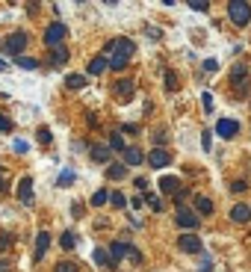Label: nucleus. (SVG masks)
Segmentation results:
<instances>
[{
  "instance_id": "obj_14",
  "label": "nucleus",
  "mask_w": 251,
  "mask_h": 272,
  "mask_svg": "<svg viewBox=\"0 0 251 272\" xmlns=\"http://www.w3.org/2000/svg\"><path fill=\"white\" fill-rule=\"evenodd\" d=\"M116 98L118 101H130L133 98V80H118L116 83Z\"/></svg>"
},
{
  "instance_id": "obj_28",
  "label": "nucleus",
  "mask_w": 251,
  "mask_h": 272,
  "mask_svg": "<svg viewBox=\"0 0 251 272\" xmlns=\"http://www.w3.org/2000/svg\"><path fill=\"white\" fill-rule=\"evenodd\" d=\"M110 202H112V207H127V198L122 190H116V192H110Z\"/></svg>"
},
{
  "instance_id": "obj_16",
  "label": "nucleus",
  "mask_w": 251,
  "mask_h": 272,
  "mask_svg": "<svg viewBox=\"0 0 251 272\" xmlns=\"http://www.w3.org/2000/svg\"><path fill=\"white\" fill-rule=\"evenodd\" d=\"M195 213H198V216H210V213H213V202H210L207 196H198V198H195Z\"/></svg>"
},
{
  "instance_id": "obj_31",
  "label": "nucleus",
  "mask_w": 251,
  "mask_h": 272,
  "mask_svg": "<svg viewBox=\"0 0 251 272\" xmlns=\"http://www.w3.org/2000/svg\"><path fill=\"white\" fill-rule=\"evenodd\" d=\"M38 142H42V145H50V142H54V134H50L48 128H38Z\"/></svg>"
},
{
  "instance_id": "obj_44",
  "label": "nucleus",
  "mask_w": 251,
  "mask_h": 272,
  "mask_svg": "<svg viewBox=\"0 0 251 272\" xmlns=\"http://www.w3.org/2000/svg\"><path fill=\"white\" fill-rule=\"evenodd\" d=\"M201 272H213V264H210V258H204V264H201Z\"/></svg>"
},
{
  "instance_id": "obj_34",
  "label": "nucleus",
  "mask_w": 251,
  "mask_h": 272,
  "mask_svg": "<svg viewBox=\"0 0 251 272\" xmlns=\"http://www.w3.org/2000/svg\"><path fill=\"white\" fill-rule=\"evenodd\" d=\"M201 104H204V112H213V95H210V92L201 95Z\"/></svg>"
},
{
  "instance_id": "obj_5",
  "label": "nucleus",
  "mask_w": 251,
  "mask_h": 272,
  "mask_svg": "<svg viewBox=\"0 0 251 272\" xmlns=\"http://www.w3.org/2000/svg\"><path fill=\"white\" fill-rule=\"evenodd\" d=\"M24 48H27V33H12L6 42H3V50H6V54H12L15 60L21 56V50H24Z\"/></svg>"
},
{
  "instance_id": "obj_45",
  "label": "nucleus",
  "mask_w": 251,
  "mask_h": 272,
  "mask_svg": "<svg viewBox=\"0 0 251 272\" xmlns=\"http://www.w3.org/2000/svg\"><path fill=\"white\" fill-rule=\"evenodd\" d=\"M6 190H9V184H6V180H0V192H6Z\"/></svg>"
},
{
  "instance_id": "obj_1",
  "label": "nucleus",
  "mask_w": 251,
  "mask_h": 272,
  "mask_svg": "<svg viewBox=\"0 0 251 272\" xmlns=\"http://www.w3.org/2000/svg\"><path fill=\"white\" fill-rule=\"evenodd\" d=\"M106 50H110V68H127L133 54H136V44L133 38H118V42H106Z\"/></svg>"
},
{
  "instance_id": "obj_4",
  "label": "nucleus",
  "mask_w": 251,
  "mask_h": 272,
  "mask_svg": "<svg viewBox=\"0 0 251 272\" xmlns=\"http://www.w3.org/2000/svg\"><path fill=\"white\" fill-rule=\"evenodd\" d=\"M174 222H178L180 228H186L189 234H192V231L198 228V213H195V210H189V207H184V204H180V207H178V213H174Z\"/></svg>"
},
{
  "instance_id": "obj_9",
  "label": "nucleus",
  "mask_w": 251,
  "mask_h": 272,
  "mask_svg": "<svg viewBox=\"0 0 251 272\" xmlns=\"http://www.w3.org/2000/svg\"><path fill=\"white\" fill-rule=\"evenodd\" d=\"M48 248H50V234H48V231H38V237H36V252H32V260L38 264V260L48 254Z\"/></svg>"
},
{
  "instance_id": "obj_39",
  "label": "nucleus",
  "mask_w": 251,
  "mask_h": 272,
  "mask_svg": "<svg viewBox=\"0 0 251 272\" xmlns=\"http://www.w3.org/2000/svg\"><path fill=\"white\" fill-rule=\"evenodd\" d=\"M133 184H136V190H142V192L148 190V178H142V174H139V178H133Z\"/></svg>"
},
{
  "instance_id": "obj_30",
  "label": "nucleus",
  "mask_w": 251,
  "mask_h": 272,
  "mask_svg": "<svg viewBox=\"0 0 251 272\" xmlns=\"http://www.w3.org/2000/svg\"><path fill=\"white\" fill-rule=\"evenodd\" d=\"M168 142V134L166 130H154V148H162Z\"/></svg>"
},
{
  "instance_id": "obj_29",
  "label": "nucleus",
  "mask_w": 251,
  "mask_h": 272,
  "mask_svg": "<svg viewBox=\"0 0 251 272\" xmlns=\"http://www.w3.org/2000/svg\"><path fill=\"white\" fill-rule=\"evenodd\" d=\"M60 242H62V248H65V252H68V248H74V246H77V237H74L71 231H65V234H62V240H60Z\"/></svg>"
},
{
  "instance_id": "obj_47",
  "label": "nucleus",
  "mask_w": 251,
  "mask_h": 272,
  "mask_svg": "<svg viewBox=\"0 0 251 272\" xmlns=\"http://www.w3.org/2000/svg\"><path fill=\"white\" fill-rule=\"evenodd\" d=\"M3 68H6V62H3V60H0V71H3Z\"/></svg>"
},
{
  "instance_id": "obj_12",
  "label": "nucleus",
  "mask_w": 251,
  "mask_h": 272,
  "mask_svg": "<svg viewBox=\"0 0 251 272\" xmlns=\"http://www.w3.org/2000/svg\"><path fill=\"white\" fill-rule=\"evenodd\" d=\"M230 219L240 222V225H248L251 222V207L248 204H234V207H230Z\"/></svg>"
},
{
  "instance_id": "obj_8",
  "label": "nucleus",
  "mask_w": 251,
  "mask_h": 272,
  "mask_svg": "<svg viewBox=\"0 0 251 272\" xmlns=\"http://www.w3.org/2000/svg\"><path fill=\"white\" fill-rule=\"evenodd\" d=\"M216 134H219L222 139H234V136L240 134V122H234V118H219Z\"/></svg>"
},
{
  "instance_id": "obj_20",
  "label": "nucleus",
  "mask_w": 251,
  "mask_h": 272,
  "mask_svg": "<svg viewBox=\"0 0 251 272\" xmlns=\"http://www.w3.org/2000/svg\"><path fill=\"white\" fill-rule=\"evenodd\" d=\"M142 163V151L139 148H124V166H139Z\"/></svg>"
},
{
  "instance_id": "obj_23",
  "label": "nucleus",
  "mask_w": 251,
  "mask_h": 272,
  "mask_svg": "<svg viewBox=\"0 0 251 272\" xmlns=\"http://www.w3.org/2000/svg\"><path fill=\"white\" fill-rule=\"evenodd\" d=\"M50 62L54 66H62V62H68V48H54V56H50Z\"/></svg>"
},
{
  "instance_id": "obj_37",
  "label": "nucleus",
  "mask_w": 251,
  "mask_h": 272,
  "mask_svg": "<svg viewBox=\"0 0 251 272\" xmlns=\"http://www.w3.org/2000/svg\"><path fill=\"white\" fill-rule=\"evenodd\" d=\"M148 204H151V207H154V210H162V198H160V196H148Z\"/></svg>"
},
{
  "instance_id": "obj_25",
  "label": "nucleus",
  "mask_w": 251,
  "mask_h": 272,
  "mask_svg": "<svg viewBox=\"0 0 251 272\" xmlns=\"http://www.w3.org/2000/svg\"><path fill=\"white\" fill-rule=\"evenodd\" d=\"M166 89H168V92H178V89H180V86H178V74H174V71H166Z\"/></svg>"
},
{
  "instance_id": "obj_27",
  "label": "nucleus",
  "mask_w": 251,
  "mask_h": 272,
  "mask_svg": "<svg viewBox=\"0 0 251 272\" xmlns=\"http://www.w3.org/2000/svg\"><path fill=\"white\" fill-rule=\"evenodd\" d=\"M106 202H110V192H106V190H98V192L92 196V204H94V207H104Z\"/></svg>"
},
{
  "instance_id": "obj_15",
  "label": "nucleus",
  "mask_w": 251,
  "mask_h": 272,
  "mask_svg": "<svg viewBox=\"0 0 251 272\" xmlns=\"http://www.w3.org/2000/svg\"><path fill=\"white\" fill-rule=\"evenodd\" d=\"M110 145H94L92 148V160L94 163H100V166H110Z\"/></svg>"
},
{
  "instance_id": "obj_10",
  "label": "nucleus",
  "mask_w": 251,
  "mask_h": 272,
  "mask_svg": "<svg viewBox=\"0 0 251 272\" xmlns=\"http://www.w3.org/2000/svg\"><path fill=\"white\" fill-rule=\"evenodd\" d=\"M160 192H166V196H178V192H180V178H178V174H166V178H160Z\"/></svg>"
},
{
  "instance_id": "obj_22",
  "label": "nucleus",
  "mask_w": 251,
  "mask_h": 272,
  "mask_svg": "<svg viewBox=\"0 0 251 272\" xmlns=\"http://www.w3.org/2000/svg\"><path fill=\"white\" fill-rule=\"evenodd\" d=\"M15 66H18V68H27V71H36V68H38V60H32V56H24V54H21V56L15 60Z\"/></svg>"
},
{
  "instance_id": "obj_19",
  "label": "nucleus",
  "mask_w": 251,
  "mask_h": 272,
  "mask_svg": "<svg viewBox=\"0 0 251 272\" xmlns=\"http://www.w3.org/2000/svg\"><path fill=\"white\" fill-rule=\"evenodd\" d=\"M106 66H110V60H106V56H94L92 62H89V74L98 77V74H104V71H106Z\"/></svg>"
},
{
  "instance_id": "obj_42",
  "label": "nucleus",
  "mask_w": 251,
  "mask_h": 272,
  "mask_svg": "<svg viewBox=\"0 0 251 272\" xmlns=\"http://www.w3.org/2000/svg\"><path fill=\"white\" fill-rule=\"evenodd\" d=\"M204 71H219V62L216 60H204Z\"/></svg>"
},
{
  "instance_id": "obj_32",
  "label": "nucleus",
  "mask_w": 251,
  "mask_h": 272,
  "mask_svg": "<svg viewBox=\"0 0 251 272\" xmlns=\"http://www.w3.org/2000/svg\"><path fill=\"white\" fill-rule=\"evenodd\" d=\"M54 272H80V270H77V266H74L71 260H60V264H56V270H54Z\"/></svg>"
},
{
  "instance_id": "obj_13",
  "label": "nucleus",
  "mask_w": 251,
  "mask_h": 272,
  "mask_svg": "<svg viewBox=\"0 0 251 272\" xmlns=\"http://www.w3.org/2000/svg\"><path fill=\"white\" fill-rule=\"evenodd\" d=\"M18 202L32 204V178H21V184H18Z\"/></svg>"
},
{
  "instance_id": "obj_38",
  "label": "nucleus",
  "mask_w": 251,
  "mask_h": 272,
  "mask_svg": "<svg viewBox=\"0 0 251 272\" xmlns=\"http://www.w3.org/2000/svg\"><path fill=\"white\" fill-rule=\"evenodd\" d=\"M12 148H15V151H18V154H24V151H27V148H30V145H27V142H24V139H15V142H12Z\"/></svg>"
},
{
  "instance_id": "obj_7",
  "label": "nucleus",
  "mask_w": 251,
  "mask_h": 272,
  "mask_svg": "<svg viewBox=\"0 0 251 272\" xmlns=\"http://www.w3.org/2000/svg\"><path fill=\"white\" fill-rule=\"evenodd\" d=\"M168 163H172V154H168L166 148H154V151L148 154V166H151V169H166Z\"/></svg>"
},
{
  "instance_id": "obj_6",
  "label": "nucleus",
  "mask_w": 251,
  "mask_h": 272,
  "mask_svg": "<svg viewBox=\"0 0 251 272\" xmlns=\"http://www.w3.org/2000/svg\"><path fill=\"white\" fill-rule=\"evenodd\" d=\"M178 248L186 252V254H201V252H204L201 240L195 237V234H180V237H178Z\"/></svg>"
},
{
  "instance_id": "obj_11",
  "label": "nucleus",
  "mask_w": 251,
  "mask_h": 272,
  "mask_svg": "<svg viewBox=\"0 0 251 272\" xmlns=\"http://www.w3.org/2000/svg\"><path fill=\"white\" fill-rule=\"evenodd\" d=\"M130 248H133V246H127V242H122V240H116V242L110 246V260H112V264L124 260L127 254H130Z\"/></svg>"
},
{
  "instance_id": "obj_21",
  "label": "nucleus",
  "mask_w": 251,
  "mask_h": 272,
  "mask_svg": "<svg viewBox=\"0 0 251 272\" xmlns=\"http://www.w3.org/2000/svg\"><path fill=\"white\" fill-rule=\"evenodd\" d=\"M65 86H68V89H83V86H86V77H83V74H68V77H65Z\"/></svg>"
},
{
  "instance_id": "obj_3",
  "label": "nucleus",
  "mask_w": 251,
  "mask_h": 272,
  "mask_svg": "<svg viewBox=\"0 0 251 272\" xmlns=\"http://www.w3.org/2000/svg\"><path fill=\"white\" fill-rule=\"evenodd\" d=\"M65 36H68V27H65L62 21H56V24H50V27L44 30V44H48V48H62Z\"/></svg>"
},
{
  "instance_id": "obj_43",
  "label": "nucleus",
  "mask_w": 251,
  "mask_h": 272,
  "mask_svg": "<svg viewBox=\"0 0 251 272\" xmlns=\"http://www.w3.org/2000/svg\"><path fill=\"white\" fill-rule=\"evenodd\" d=\"M210 134H213V130H204V136H201V145H204V151H210Z\"/></svg>"
},
{
  "instance_id": "obj_17",
  "label": "nucleus",
  "mask_w": 251,
  "mask_h": 272,
  "mask_svg": "<svg viewBox=\"0 0 251 272\" xmlns=\"http://www.w3.org/2000/svg\"><path fill=\"white\" fill-rule=\"evenodd\" d=\"M124 174H127L124 163H110V166H106V178H110V180H122Z\"/></svg>"
},
{
  "instance_id": "obj_41",
  "label": "nucleus",
  "mask_w": 251,
  "mask_h": 272,
  "mask_svg": "<svg viewBox=\"0 0 251 272\" xmlns=\"http://www.w3.org/2000/svg\"><path fill=\"white\" fill-rule=\"evenodd\" d=\"M127 258H130V260H133V264H142V252H139V248H136V246H133V248H130V254H127Z\"/></svg>"
},
{
  "instance_id": "obj_46",
  "label": "nucleus",
  "mask_w": 251,
  "mask_h": 272,
  "mask_svg": "<svg viewBox=\"0 0 251 272\" xmlns=\"http://www.w3.org/2000/svg\"><path fill=\"white\" fill-rule=\"evenodd\" d=\"M0 272H9V264H0Z\"/></svg>"
},
{
  "instance_id": "obj_24",
  "label": "nucleus",
  "mask_w": 251,
  "mask_h": 272,
  "mask_svg": "<svg viewBox=\"0 0 251 272\" xmlns=\"http://www.w3.org/2000/svg\"><path fill=\"white\" fill-rule=\"evenodd\" d=\"M110 151H124V139H122V134H118V130L110 136Z\"/></svg>"
},
{
  "instance_id": "obj_18",
  "label": "nucleus",
  "mask_w": 251,
  "mask_h": 272,
  "mask_svg": "<svg viewBox=\"0 0 251 272\" xmlns=\"http://www.w3.org/2000/svg\"><path fill=\"white\" fill-rule=\"evenodd\" d=\"M92 258H94V264H98V266H104V270H112V266H116V264L110 260V254H106L104 248H94Z\"/></svg>"
},
{
  "instance_id": "obj_26",
  "label": "nucleus",
  "mask_w": 251,
  "mask_h": 272,
  "mask_svg": "<svg viewBox=\"0 0 251 272\" xmlns=\"http://www.w3.org/2000/svg\"><path fill=\"white\" fill-rule=\"evenodd\" d=\"M74 180H77V174H74L71 169H65L62 174H60V180H56V184H60V186H71Z\"/></svg>"
},
{
  "instance_id": "obj_35",
  "label": "nucleus",
  "mask_w": 251,
  "mask_h": 272,
  "mask_svg": "<svg viewBox=\"0 0 251 272\" xmlns=\"http://www.w3.org/2000/svg\"><path fill=\"white\" fill-rule=\"evenodd\" d=\"M230 77H234V80H242V77H246V66H242V62H240V66H234Z\"/></svg>"
},
{
  "instance_id": "obj_2",
  "label": "nucleus",
  "mask_w": 251,
  "mask_h": 272,
  "mask_svg": "<svg viewBox=\"0 0 251 272\" xmlns=\"http://www.w3.org/2000/svg\"><path fill=\"white\" fill-rule=\"evenodd\" d=\"M228 18H230L236 27L251 24V3H246V0H230V3H228Z\"/></svg>"
},
{
  "instance_id": "obj_36",
  "label": "nucleus",
  "mask_w": 251,
  "mask_h": 272,
  "mask_svg": "<svg viewBox=\"0 0 251 272\" xmlns=\"http://www.w3.org/2000/svg\"><path fill=\"white\" fill-rule=\"evenodd\" d=\"M189 9H195V12H207L210 6H207L204 0H192V3H189Z\"/></svg>"
},
{
  "instance_id": "obj_33",
  "label": "nucleus",
  "mask_w": 251,
  "mask_h": 272,
  "mask_svg": "<svg viewBox=\"0 0 251 272\" xmlns=\"http://www.w3.org/2000/svg\"><path fill=\"white\" fill-rule=\"evenodd\" d=\"M0 134H12V118L9 116H0Z\"/></svg>"
},
{
  "instance_id": "obj_40",
  "label": "nucleus",
  "mask_w": 251,
  "mask_h": 272,
  "mask_svg": "<svg viewBox=\"0 0 251 272\" xmlns=\"http://www.w3.org/2000/svg\"><path fill=\"white\" fill-rule=\"evenodd\" d=\"M230 190H234V192H246V190H248V184H246V180H234V184H230Z\"/></svg>"
}]
</instances>
